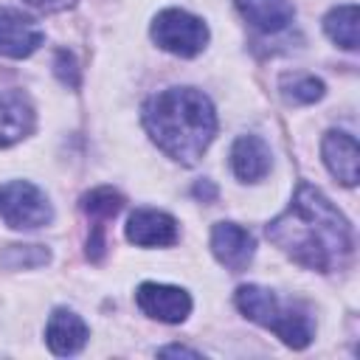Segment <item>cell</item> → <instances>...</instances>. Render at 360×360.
<instances>
[{
  "mask_svg": "<svg viewBox=\"0 0 360 360\" xmlns=\"http://www.w3.org/2000/svg\"><path fill=\"white\" fill-rule=\"evenodd\" d=\"M323 31L335 45H340L346 51H354L357 48V6L346 3V6L332 8L323 17Z\"/></svg>",
  "mask_w": 360,
  "mask_h": 360,
  "instance_id": "16",
  "label": "cell"
},
{
  "mask_svg": "<svg viewBox=\"0 0 360 360\" xmlns=\"http://www.w3.org/2000/svg\"><path fill=\"white\" fill-rule=\"evenodd\" d=\"M87 338H90L87 323L76 312H70V309H53L51 312L48 326H45V343L53 354H59V357L76 354L87 343Z\"/></svg>",
  "mask_w": 360,
  "mask_h": 360,
  "instance_id": "12",
  "label": "cell"
},
{
  "mask_svg": "<svg viewBox=\"0 0 360 360\" xmlns=\"http://www.w3.org/2000/svg\"><path fill=\"white\" fill-rule=\"evenodd\" d=\"M121 205H124V197L110 186H98L82 197V208L93 225V233L87 239V256L93 262H98L104 256V225H107V219H112L121 211Z\"/></svg>",
  "mask_w": 360,
  "mask_h": 360,
  "instance_id": "11",
  "label": "cell"
},
{
  "mask_svg": "<svg viewBox=\"0 0 360 360\" xmlns=\"http://www.w3.org/2000/svg\"><path fill=\"white\" fill-rule=\"evenodd\" d=\"M56 73H59V79L68 84L70 82V87H76L79 84V76H76V62H73V56L68 53V51H59L56 53Z\"/></svg>",
  "mask_w": 360,
  "mask_h": 360,
  "instance_id": "19",
  "label": "cell"
},
{
  "mask_svg": "<svg viewBox=\"0 0 360 360\" xmlns=\"http://www.w3.org/2000/svg\"><path fill=\"white\" fill-rule=\"evenodd\" d=\"M194 197H200V200H214V197H217V188H214V183H211V180H202V183H197V186H194Z\"/></svg>",
  "mask_w": 360,
  "mask_h": 360,
  "instance_id": "21",
  "label": "cell"
},
{
  "mask_svg": "<svg viewBox=\"0 0 360 360\" xmlns=\"http://www.w3.org/2000/svg\"><path fill=\"white\" fill-rule=\"evenodd\" d=\"M31 8H39V11H48V14H53V11H65V8H70L76 0H25Z\"/></svg>",
  "mask_w": 360,
  "mask_h": 360,
  "instance_id": "20",
  "label": "cell"
},
{
  "mask_svg": "<svg viewBox=\"0 0 360 360\" xmlns=\"http://www.w3.org/2000/svg\"><path fill=\"white\" fill-rule=\"evenodd\" d=\"M211 250L222 267H228L231 273H242L253 262L256 239L236 222H217L211 228Z\"/></svg>",
  "mask_w": 360,
  "mask_h": 360,
  "instance_id": "9",
  "label": "cell"
},
{
  "mask_svg": "<svg viewBox=\"0 0 360 360\" xmlns=\"http://www.w3.org/2000/svg\"><path fill=\"white\" fill-rule=\"evenodd\" d=\"M51 253L45 245H8L0 250V267L6 270H28V267H42L48 264Z\"/></svg>",
  "mask_w": 360,
  "mask_h": 360,
  "instance_id": "18",
  "label": "cell"
},
{
  "mask_svg": "<svg viewBox=\"0 0 360 360\" xmlns=\"http://www.w3.org/2000/svg\"><path fill=\"white\" fill-rule=\"evenodd\" d=\"M267 239L292 262L332 273L352 256V228L343 214L309 183H298L292 202L267 225Z\"/></svg>",
  "mask_w": 360,
  "mask_h": 360,
  "instance_id": "1",
  "label": "cell"
},
{
  "mask_svg": "<svg viewBox=\"0 0 360 360\" xmlns=\"http://www.w3.org/2000/svg\"><path fill=\"white\" fill-rule=\"evenodd\" d=\"M281 96L292 104H312L323 96V82L309 73H290L281 79Z\"/></svg>",
  "mask_w": 360,
  "mask_h": 360,
  "instance_id": "17",
  "label": "cell"
},
{
  "mask_svg": "<svg viewBox=\"0 0 360 360\" xmlns=\"http://www.w3.org/2000/svg\"><path fill=\"white\" fill-rule=\"evenodd\" d=\"M160 354H163V357H169V354H186V357H200V352H194V349H186V346H166V349H160Z\"/></svg>",
  "mask_w": 360,
  "mask_h": 360,
  "instance_id": "22",
  "label": "cell"
},
{
  "mask_svg": "<svg viewBox=\"0 0 360 360\" xmlns=\"http://www.w3.org/2000/svg\"><path fill=\"white\" fill-rule=\"evenodd\" d=\"M34 129V107L22 87L0 76V146L22 141Z\"/></svg>",
  "mask_w": 360,
  "mask_h": 360,
  "instance_id": "7",
  "label": "cell"
},
{
  "mask_svg": "<svg viewBox=\"0 0 360 360\" xmlns=\"http://www.w3.org/2000/svg\"><path fill=\"white\" fill-rule=\"evenodd\" d=\"M135 301L143 315L163 321V323H180L191 312V298L186 290L172 287V284H158V281H143L135 292Z\"/></svg>",
  "mask_w": 360,
  "mask_h": 360,
  "instance_id": "6",
  "label": "cell"
},
{
  "mask_svg": "<svg viewBox=\"0 0 360 360\" xmlns=\"http://www.w3.org/2000/svg\"><path fill=\"white\" fill-rule=\"evenodd\" d=\"M0 217L8 228L34 231L53 219V208L34 183L8 180L0 186Z\"/></svg>",
  "mask_w": 360,
  "mask_h": 360,
  "instance_id": "4",
  "label": "cell"
},
{
  "mask_svg": "<svg viewBox=\"0 0 360 360\" xmlns=\"http://www.w3.org/2000/svg\"><path fill=\"white\" fill-rule=\"evenodd\" d=\"M152 39L158 42V48L188 59L205 48L208 25L183 8H163L152 22Z\"/></svg>",
  "mask_w": 360,
  "mask_h": 360,
  "instance_id": "5",
  "label": "cell"
},
{
  "mask_svg": "<svg viewBox=\"0 0 360 360\" xmlns=\"http://www.w3.org/2000/svg\"><path fill=\"white\" fill-rule=\"evenodd\" d=\"M236 8L262 34H278L295 17V8L287 0H236Z\"/></svg>",
  "mask_w": 360,
  "mask_h": 360,
  "instance_id": "15",
  "label": "cell"
},
{
  "mask_svg": "<svg viewBox=\"0 0 360 360\" xmlns=\"http://www.w3.org/2000/svg\"><path fill=\"white\" fill-rule=\"evenodd\" d=\"M149 138L169 158L191 166L217 135V112L202 90L169 87L146 98L141 110Z\"/></svg>",
  "mask_w": 360,
  "mask_h": 360,
  "instance_id": "2",
  "label": "cell"
},
{
  "mask_svg": "<svg viewBox=\"0 0 360 360\" xmlns=\"http://www.w3.org/2000/svg\"><path fill=\"white\" fill-rule=\"evenodd\" d=\"M231 169L242 183H256L270 172V146L259 135H239L231 146Z\"/></svg>",
  "mask_w": 360,
  "mask_h": 360,
  "instance_id": "13",
  "label": "cell"
},
{
  "mask_svg": "<svg viewBox=\"0 0 360 360\" xmlns=\"http://www.w3.org/2000/svg\"><path fill=\"white\" fill-rule=\"evenodd\" d=\"M321 155L326 169L332 172V177H338L343 186H354L357 183V141L349 132H326L323 143H321Z\"/></svg>",
  "mask_w": 360,
  "mask_h": 360,
  "instance_id": "14",
  "label": "cell"
},
{
  "mask_svg": "<svg viewBox=\"0 0 360 360\" xmlns=\"http://www.w3.org/2000/svg\"><path fill=\"white\" fill-rule=\"evenodd\" d=\"M127 239L138 248H169L177 242V219L166 211L138 208L127 219Z\"/></svg>",
  "mask_w": 360,
  "mask_h": 360,
  "instance_id": "10",
  "label": "cell"
},
{
  "mask_svg": "<svg viewBox=\"0 0 360 360\" xmlns=\"http://www.w3.org/2000/svg\"><path fill=\"white\" fill-rule=\"evenodd\" d=\"M45 34L34 17L20 8H0V56L25 59L42 45Z\"/></svg>",
  "mask_w": 360,
  "mask_h": 360,
  "instance_id": "8",
  "label": "cell"
},
{
  "mask_svg": "<svg viewBox=\"0 0 360 360\" xmlns=\"http://www.w3.org/2000/svg\"><path fill=\"white\" fill-rule=\"evenodd\" d=\"M236 307L245 318H250L259 326L273 329L281 343L290 349H304L312 340V323L304 312L281 307V301L273 295V290L259 287V284H245L236 290Z\"/></svg>",
  "mask_w": 360,
  "mask_h": 360,
  "instance_id": "3",
  "label": "cell"
}]
</instances>
